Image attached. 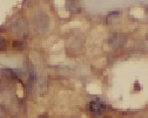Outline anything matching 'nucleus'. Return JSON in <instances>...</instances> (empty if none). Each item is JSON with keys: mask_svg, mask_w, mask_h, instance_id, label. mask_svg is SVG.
Listing matches in <instances>:
<instances>
[{"mask_svg": "<svg viewBox=\"0 0 148 118\" xmlns=\"http://www.w3.org/2000/svg\"><path fill=\"white\" fill-rule=\"evenodd\" d=\"M6 48H7V42H6V40H5V39H3V37H0V52L6 50Z\"/></svg>", "mask_w": 148, "mask_h": 118, "instance_id": "4", "label": "nucleus"}, {"mask_svg": "<svg viewBox=\"0 0 148 118\" xmlns=\"http://www.w3.org/2000/svg\"><path fill=\"white\" fill-rule=\"evenodd\" d=\"M39 118H48V116H47L46 113H42V115L39 116Z\"/></svg>", "mask_w": 148, "mask_h": 118, "instance_id": "6", "label": "nucleus"}, {"mask_svg": "<svg viewBox=\"0 0 148 118\" xmlns=\"http://www.w3.org/2000/svg\"><path fill=\"white\" fill-rule=\"evenodd\" d=\"M106 104L103 102H101L100 100H94L88 104V110L93 113V115H101L105 112L106 110Z\"/></svg>", "mask_w": 148, "mask_h": 118, "instance_id": "2", "label": "nucleus"}, {"mask_svg": "<svg viewBox=\"0 0 148 118\" xmlns=\"http://www.w3.org/2000/svg\"><path fill=\"white\" fill-rule=\"evenodd\" d=\"M127 42V36L122 33H114L109 37V45L112 48H121Z\"/></svg>", "mask_w": 148, "mask_h": 118, "instance_id": "1", "label": "nucleus"}, {"mask_svg": "<svg viewBox=\"0 0 148 118\" xmlns=\"http://www.w3.org/2000/svg\"><path fill=\"white\" fill-rule=\"evenodd\" d=\"M103 118H114V117H110V116H106V117H103Z\"/></svg>", "mask_w": 148, "mask_h": 118, "instance_id": "7", "label": "nucleus"}, {"mask_svg": "<svg viewBox=\"0 0 148 118\" xmlns=\"http://www.w3.org/2000/svg\"><path fill=\"white\" fill-rule=\"evenodd\" d=\"M13 47H14V49H16V50H24L25 47H26V45H25V42H24L23 40H16V41L13 43Z\"/></svg>", "mask_w": 148, "mask_h": 118, "instance_id": "3", "label": "nucleus"}, {"mask_svg": "<svg viewBox=\"0 0 148 118\" xmlns=\"http://www.w3.org/2000/svg\"><path fill=\"white\" fill-rule=\"evenodd\" d=\"M6 116H7V112H6V110L0 105V118H6Z\"/></svg>", "mask_w": 148, "mask_h": 118, "instance_id": "5", "label": "nucleus"}, {"mask_svg": "<svg viewBox=\"0 0 148 118\" xmlns=\"http://www.w3.org/2000/svg\"><path fill=\"white\" fill-rule=\"evenodd\" d=\"M0 31H1V27H0Z\"/></svg>", "mask_w": 148, "mask_h": 118, "instance_id": "8", "label": "nucleus"}]
</instances>
